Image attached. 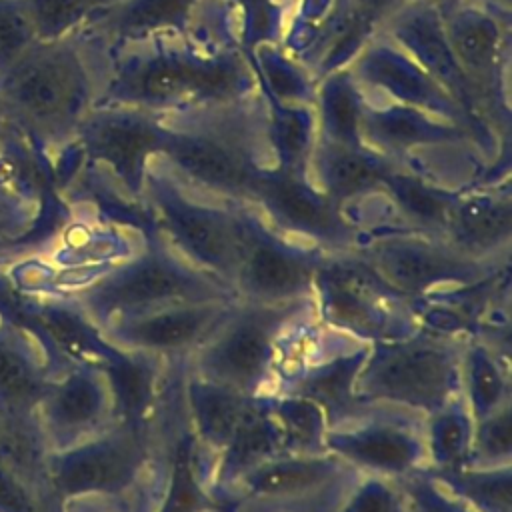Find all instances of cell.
<instances>
[{"label":"cell","mask_w":512,"mask_h":512,"mask_svg":"<svg viewBox=\"0 0 512 512\" xmlns=\"http://www.w3.org/2000/svg\"><path fill=\"white\" fill-rule=\"evenodd\" d=\"M266 98V96H264ZM268 140L274 168L306 172L318 138L314 104H278L268 100Z\"/></svg>","instance_id":"cell-32"},{"label":"cell","mask_w":512,"mask_h":512,"mask_svg":"<svg viewBox=\"0 0 512 512\" xmlns=\"http://www.w3.org/2000/svg\"><path fill=\"white\" fill-rule=\"evenodd\" d=\"M364 472L332 452H280L214 496L216 508L340 512Z\"/></svg>","instance_id":"cell-10"},{"label":"cell","mask_w":512,"mask_h":512,"mask_svg":"<svg viewBox=\"0 0 512 512\" xmlns=\"http://www.w3.org/2000/svg\"><path fill=\"white\" fill-rule=\"evenodd\" d=\"M380 26L382 34L404 50L436 84H440L480 128L494 134L450 48L444 22L434 0H402Z\"/></svg>","instance_id":"cell-20"},{"label":"cell","mask_w":512,"mask_h":512,"mask_svg":"<svg viewBox=\"0 0 512 512\" xmlns=\"http://www.w3.org/2000/svg\"><path fill=\"white\" fill-rule=\"evenodd\" d=\"M68 298L100 328L114 318L184 302L236 298V294L150 230L142 248L108 266Z\"/></svg>","instance_id":"cell-5"},{"label":"cell","mask_w":512,"mask_h":512,"mask_svg":"<svg viewBox=\"0 0 512 512\" xmlns=\"http://www.w3.org/2000/svg\"><path fill=\"white\" fill-rule=\"evenodd\" d=\"M362 108L364 92L348 66L334 70L316 82L314 110L320 138L352 148L364 146L360 136Z\"/></svg>","instance_id":"cell-30"},{"label":"cell","mask_w":512,"mask_h":512,"mask_svg":"<svg viewBox=\"0 0 512 512\" xmlns=\"http://www.w3.org/2000/svg\"><path fill=\"white\" fill-rule=\"evenodd\" d=\"M260 92L278 104H314L316 80L280 44H260L250 54Z\"/></svg>","instance_id":"cell-34"},{"label":"cell","mask_w":512,"mask_h":512,"mask_svg":"<svg viewBox=\"0 0 512 512\" xmlns=\"http://www.w3.org/2000/svg\"><path fill=\"white\" fill-rule=\"evenodd\" d=\"M462 396L474 420L512 402L508 356L474 334L466 336L462 352Z\"/></svg>","instance_id":"cell-29"},{"label":"cell","mask_w":512,"mask_h":512,"mask_svg":"<svg viewBox=\"0 0 512 512\" xmlns=\"http://www.w3.org/2000/svg\"><path fill=\"white\" fill-rule=\"evenodd\" d=\"M0 512H56V508L0 464Z\"/></svg>","instance_id":"cell-43"},{"label":"cell","mask_w":512,"mask_h":512,"mask_svg":"<svg viewBox=\"0 0 512 512\" xmlns=\"http://www.w3.org/2000/svg\"><path fill=\"white\" fill-rule=\"evenodd\" d=\"M396 480L410 496L416 512H474L466 502L442 486L428 470Z\"/></svg>","instance_id":"cell-42"},{"label":"cell","mask_w":512,"mask_h":512,"mask_svg":"<svg viewBox=\"0 0 512 512\" xmlns=\"http://www.w3.org/2000/svg\"><path fill=\"white\" fill-rule=\"evenodd\" d=\"M162 160L188 188L224 202L252 204L260 176L274 168L268 104L252 96L164 112Z\"/></svg>","instance_id":"cell-2"},{"label":"cell","mask_w":512,"mask_h":512,"mask_svg":"<svg viewBox=\"0 0 512 512\" xmlns=\"http://www.w3.org/2000/svg\"><path fill=\"white\" fill-rule=\"evenodd\" d=\"M58 512H138V508L120 500L84 496V498H74L64 502Z\"/></svg>","instance_id":"cell-44"},{"label":"cell","mask_w":512,"mask_h":512,"mask_svg":"<svg viewBox=\"0 0 512 512\" xmlns=\"http://www.w3.org/2000/svg\"><path fill=\"white\" fill-rule=\"evenodd\" d=\"M236 298H214L162 306L98 328L104 342L120 352L148 354L164 360H186L218 326Z\"/></svg>","instance_id":"cell-19"},{"label":"cell","mask_w":512,"mask_h":512,"mask_svg":"<svg viewBox=\"0 0 512 512\" xmlns=\"http://www.w3.org/2000/svg\"><path fill=\"white\" fill-rule=\"evenodd\" d=\"M354 252L388 286L412 300L472 288L508 270L474 260L444 238L406 228L368 234Z\"/></svg>","instance_id":"cell-12"},{"label":"cell","mask_w":512,"mask_h":512,"mask_svg":"<svg viewBox=\"0 0 512 512\" xmlns=\"http://www.w3.org/2000/svg\"><path fill=\"white\" fill-rule=\"evenodd\" d=\"M66 364L38 336L0 322V414L34 412Z\"/></svg>","instance_id":"cell-22"},{"label":"cell","mask_w":512,"mask_h":512,"mask_svg":"<svg viewBox=\"0 0 512 512\" xmlns=\"http://www.w3.org/2000/svg\"><path fill=\"white\" fill-rule=\"evenodd\" d=\"M36 40H56L78 32L120 0H22Z\"/></svg>","instance_id":"cell-37"},{"label":"cell","mask_w":512,"mask_h":512,"mask_svg":"<svg viewBox=\"0 0 512 512\" xmlns=\"http://www.w3.org/2000/svg\"><path fill=\"white\" fill-rule=\"evenodd\" d=\"M314 316V298L286 304L236 298L210 336L184 360L186 368L244 396L270 394L286 336Z\"/></svg>","instance_id":"cell-6"},{"label":"cell","mask_w":512,"mask_h":512,"mask_svg":"<svg viewBox=\"0 0 512 512\" xmlns=\"http://www.w3.org/2000/svg\"><path fill=\"white\" fill-rule=\"evenodd\" d=\"M474 426L476 420L464 396L426 414L428 470L448 472L466 466L472 452Z\"/></svg>","instance_id":"cell-33"},{"label":"cell","mask_w":512,"mask_h":512,"mask_svg":"<svg viewBox=\"0 0 512 512\" xmlns=\"http://www.w3.org/2000/svg\"><path fill=\"white\" fill-rule=\"evenodd\" d=\"M198 2L200 0H120L80 30L108 42L110 50L156 34L186 36Z\"/></svg>","instance_id":"cell-26"},{"label":"cell","mask_w":512,"mask_h":512,"mask_svg":"<svg viewBox=\"0 0 512 512\" xmlns=\"http://www.w3.org/2000/svg\"><path fill=\"white\" fill-rule=\"evenodd\" d=\"M360 136L370 150L400 162L416 146L472 140L458 124L390 100L370 102L366 96L360 116Z\"/></svg>","instance_id":"cell-23"},{"label":"cell","mask_w":512,"mask_h":512,"mask_svg":"<svg viewBox=\"0 0 512 512\" xmlns=\"http://www.w3.org/2000/svg\"><path fill=\"white\" fill-rule=\"evenodd\" d=\"M96 100L80 32L34 40L0 72V124L44 148L72 144Z\"/></svg>","instance_id":"cell-3"},{"label":"cell","mask_w":512,"mask_h":512,"mask_svg":"<svg viewBox=\"0 0 512 512\" xmlns=\"http://www.w3.org/2000/svg\"><path fill=\"white\" fill-rule=\"evenodd\" d=\"M180 392L198 454L214 472V462L232 438L252 396H244L192 372L186 368V362L182 368Z\"/></svg>","instance_id":"cell-25"},{"label":"cell","mask_w":512,"mask_h":512,"mask_svg":"<svg viewBox=\"0 0 512 512\" xmlns=\"http://www.w3.org/2000/svg\"><path fill=\"white\" fill-rule=\"evenodd\" d=\"M142 202L152 230L200 270L226 282L240 258V204L210 198L180 182L156 154L146 168Z\"/></svg>","instance_id":"cell-7"},{"label":"cell","mask_w":512,"mask_h":512,"mask_svg":"<svg viewBox=\"0 0 512 512\" xmlns=\"http://www.w3.org/2000/svg\"><path fill=\"white\" fill-rule=\"evenodd\" d=\"M396 162L400 160L378 154L368 146L352 148L318 136L306 176L336 204L346 206L352 200L382 190L384 176Z\"/></svg>","instance_id":"cell-24"},{"label":"cell","mask_w":512,"mask_h":512,"mask_svg":"<svg viewBox=\"0 0 512 512\" xmlns=\"http://www.w3.org/2000/svg\"><path fill=\"white\" fill-rule=\"evenodd\" d=\"M470 334L430 328L372 342L358 372V400H382L430 414L462 396V352Z\"/></svg>","instance_id":"cell-8"},{"label":"cell","mask_w":512,"mask_h":512,"mask_svg":"<svg viewBox=\"0 0 512 512\" xmlns=\"http://www.w3.org/2000/svg\"><path fill=\"white\" fill-rule=\"evenodd\" d=\"M466 466H512V402L476 420L472 452Z\"/></svg>","instance_id":"cell-39"},{"label":"cell","mask_w":512,"mask_h":512,"mask_svg":"<svg viewBox=\"0 0 512 512\" xmlns=\"http://www.w3.org/2000/svg\"><path fill=\"white\" fill-rule=\"evenodd\" d=\"M52 452L88 440L118 420L116 398L104 366L66 364L34 410Z\"/></svg>","instance_id":"cell-18"},{"label":"cell","mask_w":512,"mask_h":512,"mask_svg":"<svg viewBox=\"0 0 512 512\" xmlns=\"http://www.w3.org/2000/svg\"><path fill=\"white\" fill-rule=\"evenodd\" d=\"M284 452L278 424L266 396H252L232 438L222 448L212 472V498L234 480Z\"/></svg>","instance_id":"cell-27"},{"label":"cell","mask_w":512,"mask_h":512,"mask_svg":"<svg viewBox=\"0 0 512 512\" xmlns=\"http://www.w3.org/2000/svg\"><path fill=\"white\" fill-rule=\"evenodd\" d=\"M36 40L22 0H0V72Z\"/></svg>","instance_id":"cell-41"},{"label":"cell","mask_w":512,"mask_h":512,"mask_svg":"<svg viewBox=\"0 0 512 512\" xmlns=\"http://www.w3.org/2000/svg\"><path fill=\"white\" fill-rule=\"evenodd\" d=\"M242 246L232 278L238 300L286 304L314 298L324 250L274 230L252 204H240Z\"/></svg>","instance_id":"cell-13"},{"label":"cell","mask_w":512,"mask_h":512,"mask_svg":"<svg viewBox=\"0 0 512 512\" xmlns=\"http://www.w3.org/2000/svg\"><path fill=\"white\" fill-rule=\"evenodd\" d=\"M340 512H416L396 478L362 474Z\"/></svg>","instance_id":"cell-40"},{"label":"cell","mask_w":512,"mask_h":512,"mask_svg":"<svg viewBox=\"0 0 512 512\" xmlns=\"http://www.w3.org/2000/svg\"><path fill=\"white\" fill-rule=\"evenodd\" d=\"M0 244H2V242H0Z\"/></svg>","instance_id":"cell-45"},{"label":"cell","mask_w":512,"mask_h":512,"mask_svg":"<svg viewBox=\"0 0 512 512\" xmlns=\"http://www.w3.org/2000/svg\"><path fill=\"white\" fill-rule=\"evenodd\" d=\"M428 472L474 512H512V466Z\"/></svg>","instance_id":"cell-36"},{"label":"cell","mask_w":512,"mask_h":512,"mask_svg":"<svg viewBox=\"0 0 512 512\" xmlns=\"http://www.w3.org/2000/svg\"><path fill=\"white\" fill-rule=\"evenodd\" d=\"M168 128L160 112L98 104L80 122L72 144L78 154L108 166L122 188L142 200L148 162L162 154Z\"/></svg>","instance_id":"cell-16"},{"label":"cell","mask_w":512,"mask_h":512,"mask_svg":"<svg viewBox=\"0 0 512 512\" xmlns=\"http://www.w3.org/2000/svg\"><path fill=\"white\" fill-rule=\"evenodd\" d=\"M252 206L280 234L324 252L354 250L364 238L306 172L268 168L256 184Z\"/></svg>","instance_id":"cell-15"},{"label":"cell","mask_w":512,"mask_h":512,"mask_svg":"<svg viewBox=\"0 0 512 512\" xmlns=\"http://www.w3.org/2000/svg\"><path fill=\"white\" fill-rule=\"evenodd\" d=\"M48 488L56 510L68 500L98 496L154 512L162 490L154 418L148 424L116 420L100 434L52 452Z\"/></svg>","instance_id":"cell-4"},{"label":"cell","mask_w":512,"mask_h":512,"mask_svg":"<svg viewBox=\"0 0 512 512\" xmlns=\"http://www.w3.org/2000/svg\"><path fill=\"white\" fill-rule=\"evenodd\" d=\"M50 454L52 450L34 412L0 414V464L54 506L48 488Z\"/></svg>","instance_id":"cell-31"},{"label":"cell","mask_w":512,"mask_h":512,"mask_svg":"<svg viewBox=\"0 0 512 512\" xmlns=\"http://www.w3.org/2000/svg\"><path fill=\"white\" fill-rule=\"evenodd\" d=\"M382 192L392 202L404 228L444 238L450 208L460 190L434 184L406 164L396 162L384 176Z\"/></svg>","instance_id":"cell-28"},{"label":"cell","mask_w":512,"mask_h":512,"mask_svg":"<svg viewBox=\"0 0 512 512\" xmlns=\"http://www.w3.org/2000/svg\"><path fill=\"white\" fill-rule=\"evenodd\" d=\"M240 12L242 48L250 54L260 44H280L284 24L296 0H232Z\"/></svg>","instance_id":"cell-38"},{"label":"cell","mask_w":512,"mask_h":512,"mask_svg":"<svg viewBox=\"0 0 512 512\" xmlns=\"http://www.w3.org/2000/svg\"><path fill=\"white\" fill-rule=\"evenodd\" d=\"M512 198L510 188L480 184L460 190L450 208L444 240L458 252L488 264H510Z\"/></svg>","instance_id":"cell-21"},{"label":"cell","mask_w":512,"mask_h":512,"mask_svg":"<svg viewBox=\"0 0 512 512\" xmlns=\"http://www.w3.org/2000/svg\"><path fill=\"white\" fill-rule=\"evenodd\" d=\"M268 408L278 424L284 452H326V412L312 400L296 394H266Z\"/></svg>","instance_id":"cell-35"},{"label":"cell","mask_w":512,"mask_h":512,"mask_svg":"<svg viewBox=\"0 0 512 512\" xmlns=\"http://www.w3.org/2000/svg\"><path fill=\"white\" fill-rule=\"evenodd\" d=\"M348 68L364 94H380L390 102L458 124L476 144H484L488 150L494 146V134L480 128L440 84L384 34L376 32Z\"/></svg>","instance_id":"cell-17"},{"label":"cell","mask_w":512,"mask_h":512,"mask_svg":"<svg viewBox=\"0 0 512 512\" xmlns=\"http://www.w3.org/2000/svg\"><path fill=\"white\" fill-rule=\"evenodd\" d=\"M324 444L364 474L406 478L428 470L426 414L402 404L356 398L328 422Z\"/></svg>","instance_id":"cell-11"},{"label":"cell","mask_w":512,"mask_h":512,"mask_svg":"<svg viewBox=\"0 0 512 512\" xmlns=\"http://www.w3.org/2000/svg\"><path fill=\"white\" fill-rule=\"evenodd\" d=\"M450 48L476 102L492 126L508 136V14L480 0H438Z\"/></svg>","instance_id":"cell-14"},{"label":"cell","mask_w":512,"mask_h":512,"mask_svg":"<svg viewBox=\"0 0 512 512\" xmlns=\"http://www.w3.org/2000/svg\"><path fill=\"white\" fill-rule=\"evenodd\" d=\"M98 104L150 112L228 102L260 92L250 56L240 46L204 48L182 34H156L110 50Z\"/></svg>","instance_id":"cell-1"},{"label":"cell","mask_w":512,"mask_h":512,"mask_svg":"<svg viewBox=\"0 0 512 512\" xmlns=\"http://www.w3.org/2000/svg\"><path fill=\"white\" fill-rule=\"evenodd\" d=\"M318 320L364 342L416 332V302L388 286L354 250L326 252L314 280Z\"/></svg>","instance_id":"cell-9"}]
</instances>
